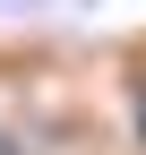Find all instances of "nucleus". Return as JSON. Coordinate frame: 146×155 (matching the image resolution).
Wrapping results in <instances>:
<instances>
[{"label": "nucleus", "mask_w": 146, "mask_h": 155, "mask_svg": "<svg viewBox=\"0 0 146 155\" xmlns=\"http://www.w3.org/2000/svg\"><path fill=\"white\" fill-rule=\"evenodd\" d=\"M0 155H9V147H0Z\"/></svg>", "instance_id": "1"}]
</instances>
